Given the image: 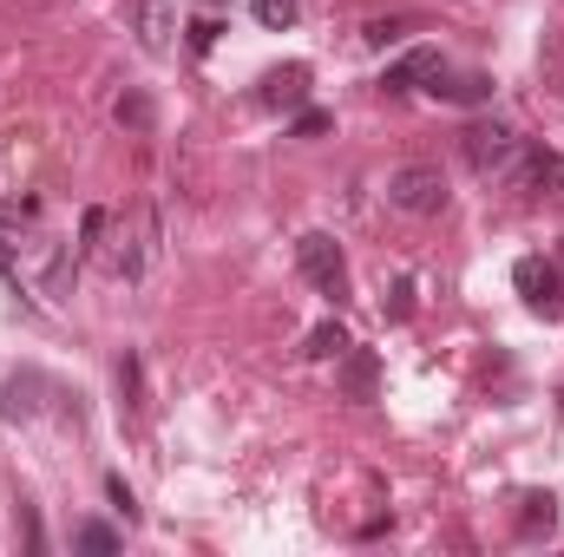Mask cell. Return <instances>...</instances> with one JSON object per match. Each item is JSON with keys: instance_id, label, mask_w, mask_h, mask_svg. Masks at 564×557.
Segmentation results:
<instances>
[{"instance_id": "obj_1", "label": "cell", "mask_w": 564, "mask_h": 557, "mask_svg": "<svg viewBox=\"0 0 564 557\" xmlns=\"http://www.w3.org/2000/svg\"><path fill=\"white\" fill-rule=\"evenodd\" d=\"M388 204L408 210V217H440V210H446V177H440L433 164H401V171L388 177Z\"/></svg>"}, {"instance_id": "obj_2", "label": "cell", "mask_w": 564, "mask_h": 557, "mask_svg": "<svg viewBox=\"0 0 564 557\" xmlns=\"http://www.w3.org/2000/svg\"><path fill=\"white\" fill-rule=\"evenodd\" d=\"M295 263H302V276L315 282L322 295H348V270H341V243L328 237V230H308L302 243H295Z\"/></svg>"}, {"instance_id": "obj_3", "label": "cell", "mask_w": 564, "mask_h": 557, "mask_svg": "<svg viewBox=\"0 0 564 557\" xmlns=\"http://www.w3.org/2000/svg\"><path fill=\"white\" fill-rule=\"evenodd\" d=\"M466 144V164L479 171V177H492V171H512V157H519V139L499 125V119H479V125H466L459 132Z\"/></svg>"}, {"instance_id": "obj_4", "label": "cell", "mask_w": 564, "mask_h": 557, "mask_svg": "<svg viewBox=\"0 0 564 557\" xmlns=\"http://www.w3.org/2000/svg\"><path fill=\"white\" fill-rule=\"evenodd\" d=\"M512 288H519L539 315H558L564 308V276H558V263H545V256H519V263H512Z\"/></svg>"}, {"instance_id": "obj_5", "label": "cell", "mask_w": 564, "mask_h": 557, "mask_svg": "<svg viewBox=\"0 0 564 557\" xmlns=\"http://www.w3.org/2000/svg\"><path fill=\"white\" fill-rule=\"evenodd\" d=\"M440 73H446L440 46H414V53H401V59L381 73V92H394V99H401V92H421V86H433Z\"/></svg>"}, {"instance_id": "obj_6", "label": "cell", "mask_w": 564, "mask_h": 557, "mask_svg": "<svg viewBox=\"0 0 564 557\" xmlns=\"http://www.w3.org/2000/svg\"><path fill=\"white\" fill-rule=\"evenodd\" d=\"M512 184H519L525 197H539V190H564V157L558 151H519V157H512Z\"/></svg>"}, {"instance_id": "obj_7", "label": "cell", "mask_w": 564, "mask_h": 557, "mask_svg": "<svg viewBox=\"0 0 564 557\" xmlns=\"http://www.w3.org/2000/svg\"><path fill=\"white\" fill-rule=\"evenodd\" d=\"M257 99H263L270 112H302V106H308V66H276V73H263Z\"/></svg>"}, {"instance_id": "obj_8", "label": "cell", "mask_w": 564, "mask_h": 557, "mask_svg": "<svg viewBox=\"0 0 564 557\" xmlns=\"http://www.w3.org/2000/svg\"><path fill=\"white\" fill-rule=\"evenodd\" d=\"M426 92H433V99H453V106H486V99H492V79H486V73H440Z\"/></svg>"}, {"instance_id": "obj_9", "label": "cell", "mask_w": 564, "mask_h": 557, "mask_svg": "<svg viewBox=\"0 0 564 557\" xmlns=\"http://www.w3.org/2000/svg\"><path fill=\"white\" fill-rule=\"evenodd\" d=\"M341 387H348V401H375V387H381V361H375L368 348H348V354H341Z\"/></svg>"}, {"instance_id": "obj_10", "label": "cell", "mask_w": 564, "mask_h": 557, "mask_svg": "<svg viewBox=\"0 0 564 557\" xmlns=\"http://www.w3.org/2000/svg\"><path fill=\"white\" fill-rule=\"evenodd\" d=\"M558 532V499L552 492H525L519 499V538H552Z\"/></svg>"}, {"instance_id": "obj_11", "label": "cell", "mask_w": 564, "mask_h": 557, "mask_svg": "<svg viewBox=\"0 0 564 557\" xmlns=\"http://www.w3.org/2000/svg\"><path fill=\"white\" fill-rule=\"evenodd\" d=\"M171 33H177V13L164 7V0H139V40L151 53H164L171 46Z\"/></svg>"}, {"instance_id": "obj_12", "label": "cell", "mask_w": 564, "mask_h": 557, "mask_svg": "<svg viewBox=\"0 0 564 557\" xmlns=\"http://www.w3.org/2000/svg\"><path fill=\"white\" fill-rule=\"evenodd\" d=\"M348 348H355V341H348V328H341V321H322V328L308 335V361H341Z\"/></svg>"}, {"instance_id": "obj_13", "label": "cell", "mask_w": 564, "mask_h": 557, "mask_svg": "<svg viewBox=\"0 0 564 557\" xmlns=\"http://www.w3.org/2000/svg\"><path fill=\"white\" fill-rule=\"evenodd\" d=\"M119 125L151 132V99H144V92H119Z\"/></svg>"}, {"instance_id": "obj_14", "label": "cell", "mask_w": 564, "mask_h": 557, "mask_svg": "<svg viewBox=\"0 0 564 557\" xmlns=\"http://www.w3.org/2000/svg\"><path fill=\"white\" fill-rule=\"evenodd\" d=\"M73 538H79V551H119V532H112V525H79V532H73Z\"/></svg>"}, {"instance_id": "obj_15", "label": "cell", "mask_w": 564, "mask_h": 557, "mask_svg": "<svg viewBox=\"0 0 564 557\" xmlns=\"http://www.w3.org/2000/svg\"><path fill=\"white\" fill-rule=\"evenodd\" d=\"M257 20H263L270 33H282V26H295V0H257Z\"/></svg>"}, {"instance_id": "obj_16", "label": "cell", "mask_w": 564, "mask_h": 557, "mask_svg": "<svg viewBox=\"0 0 564 557\" xmlns=\"http://www.w3.org/2000/svg\"><path fill=\"white\" fill-rule=\"evenodd\" d=\"M328 125H335V119H328L322 106H302V112H295V139H322Z\"/></svg>"}, {"instance_id": "obj_17", "label": "cell", "mask_w": 564, "mask_h": 557, "mask_svg": "<svg viewBox=\"0 0 564 557\" xmlns=\"http://www.w3.org/2000/svg\"><path fill=\"white\" fill-rule=\"evenodd\" d=\"M408 315H414V282L401 276L394 282V295H388V321H408Z\"/></svg>"}, {"instance_id": "obj_18", "label": "cell", "mask_w": 564, "mask_h": 557, "mask_svg": "<svg viewBox=\"0 0 564 557\" xmlns=\"http://www.w3.org/2000/svg\"><path fill=\"white\" fill-rule=\"evenodd\" d=\"M401 33H408L401 20H368V46H394Z\"/></svg>"}, {"instance_id": "obj_19", "label": "cell", "mask_w": 564, "mask_h": 557, "mask_svg": "<svg viewBox=\"0 0 564 557\" xmlns=\"http://www.w3.org/2000/svg\"><path fill=\"white\" fill-rule=\"evenodd\" d=\"M106 492H112V505H119V512H126V525H132V518H139V499H132V485H126V479H106Z\"/></svg>"}, {"instance_id": "obj_20", "label": "cell", "mask_w": 564, "mask_h": 557, "mask_svg": "<svg viewBox=\"0 0 564 557\" xmlns=\"http://www.w3.org/2000/svg\"><path fill=\"white\" fill-rule=\"evenodd\" d=\"M217 46V20H191V53H210Z\"/></svg>"}, {"instance_id": "obj_21", "label": "cell", "mask_w": 564, "mask_h": 557, "mask_svg": "<svg viewBox=\"0 0 564 557\" xmlns=\"http://www.w3.org/2000/svg\"><path fill=\"white\" fill-rule=\"evenodd\" d=\"M558 401H564V394H558Z\"/></svg>"}]
</instances>
